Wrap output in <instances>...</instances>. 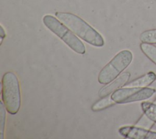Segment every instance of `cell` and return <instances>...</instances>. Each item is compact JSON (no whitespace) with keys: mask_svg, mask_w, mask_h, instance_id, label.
I'll use <instances>...</instances> for the list:
<instances>
[{"mask_svg":"<svg viewBox=\"0 0 156 139\" xmlns=\"http://www.w3.org/2000/svg\"><path fill=\"white\" fill-rule=\"evenodd\" d=\"M115 103V101L112 99L111 96H108L102 97L101 100H98L91 107V110L94 111H99L104 110L108 107L113 105Z\"/></svg>","mask_w":156,"mask_h":139,"instance_id":"11","label":"cell"},{"mask_svg":"<svg viewBox=\"0 0 156 139\" xmlns=\"http://www.w3.org/2000/svg\"><path fill=\"white\" fill-rule=\"evenodd\" d=\"M5 107L2 101L1 102V108H0V138L2 139L4 138V132L5 128Z\"/></svg>","mask_w":156,"mask_h":139,"instance_id":"13","label":"cell"},{"mask_svg":"<svg viewBox=\"0 0 156 139\" xmlns=\"http://www.w3.org/2000/svg\"><path fill=\"white\" fill-rule=\"evenodd\" d=\"M141 107L143 113L156 123V103L146 101L141 103Z\"/></svg>","mask_w":156,"mask_h":139,"instance_id":"10","label":"cell"},{"mask_svg":"<svg viewBox=\"0 0 156 139\" xmlns=\"http://www.w3.org/2000/svg\"><path fill=\"white\" fill-rule=\"evenodd\" d=\"M0 36H1V43L2 42L3 39L5 37V32L3 28V27L1 25V31H0Z\"/></svg>","mask_w":156,"mask_h":139,"instance_id":"15","label":"cell"},{"mask_svg":"<svg viewBox=\"0 0 156 139\" xmlns=\"http://www.w3.org/2000/svg\"><path fill=\"white\" fill-rule=\"evenodd\" d=\"M43 23L72 50L78 54H85L86 50L83 42L57 18L51 15H46L43 18Z\"/></svg>","mask_w":156,"mask_h":139,"instance_id":"2","label":"cell"},{"mask_svg":"<svg viewBox=\"0 0 156 139\" xmlns=\"http://www.w3.org/2000/svg\"><path fill=\"white\" fill-rule=\"evenodd\" d=\"M140 47L143 54L156 65V46L154 44L142 42Z\"/></svg>","mask_w":156,"mask_h":139,"instance_id":"9","label":"cell"},{"mask_svg":"<svg viewBox=\"0 0 156 139\" xmlns=\"http://www.w3.org/2000/svg\"><path fill=\"white\" fill-rule=\"evenodd\" d=\"M153 102H154V103H156V99L154 100V101Z\"/></svg>","mask_w":156,"mask_h":139,"instance_id":"16","label":"cell"},{"mask_svg":"<svg viewBox=\"0 0 156 139\" xmlns=\"http://www.w3.org/2000/svg\"><path fill=\"white\" fill-rule=\"evenodd\" d=\"M156 80V74L154 72H149L146 74L131 81L124 87L146 88L150 86Z\"/></svg>","mask_w":156,"mask_h":139,"instance_id":"8","label":"cell"},{"mask_svg":"<svg viewBox=\"0 0 156 139\" xmlns=\"http://www.w3.org/2000/svg\"><path fill=\"white\" fill-rule=\"evenodd\" d=\"M154 122L150 119L145 114L141 116V117L136 123V126H139L147 129H150L154 126Z\"/></svg>","mask_w":156,"mask_h":139,"instance_id":"14","label":"cell"},{"mask_svg":"<svg viewBox=\"0 0 156 139\" xmlns=\"http://www.w3.org/2000/svg\"><path fill=\"white\" fill-rule=\"evenodd\" d=\"M130 77V73L129 72H125L121 75H119L108 85L102 88L99 91V96L100 97H104L108 96L112 92H115L121 87L124 86L129 80Z\"/></svg>","mask_w":156,"mask_h":139,"instance_id":"7","label":"cell"},{"mask_svg":"<svg viewBox=\"0 0 156 139\" xmlns=\"http://www.w3.org/2000/svg\"><path fill=\"white\" fill-rule=\"evenodd\" d=\"M121 135L130 139H156V132L136 126H125L118 130Z\"/></svg>","mask_w":156,"mask_h":139,"instance_id":"6","label":"cell"},{"mask_svg":"<svg viewBox=\"0 0 156 139\" xmlns=\"http://www.w3.org/2000/svg\"><path fill=\"white\" fill-rule=\"evenodd\" d=\"M55 17L75 35L87 43L101 47L104 45V40L101 34L80 17L65 12H57Z\"/></svg>","mask_w":156,"mask_h":139,"instance_id":"1","label":"cell"},{"mask_svg":"<svg viewBox=\"0 0 156 139\" xmlns=\"http://www.w3.org/2000/svg\"><path fill=\"white\" fill-rule=\"evenodd\" d=\"M133 54L128 50L118 53L100 71L98 80L100 84L107 85L117 78L132 62Z\"/></svg>","mask_w":156,"mask_h":139,"instance_id":"4","label":"cell"},{"mask_svg":"<svg viewBox=\"0 0 156 139\" xmlns=\"http://www.w3.org/2000/svg\"><path fill=\"white\" fill-rule=\"evenodd\" d=\"M2 100L6 110L11 115L18 113L21 106V91L17 76L7 72L2 78Z\"/></svg>","mask_w":156,"mask_h":139,"instance_id":"3","label":"cell"},{"mask_svg":"<svg viewBox=\"0 0 156 139\" xmlns=\"http://www.w3.org/2000/svg\"><path fill=\"white\" fill-rule=\"evenodd\" d=\"M155 92V89L148 87H124L113 92L111 97L115 103H129L147 100L151 97Z\"/></svg>","mask_w":156,"mask_h":139,"instance_id":"5","label":"cell"},{"mask_svg":"<svg viewBox=\"0 0 156 139\" xmlns=\"http://www.w3.org/2000/svg\"><path fill=\"white\" fill-rule=\"evenodd\" d=\"M140 40L141 42L156 44V29L143 31L140 36Z\"/></svg>","mask_w":156,"mask_h":139,"instance_id":"12","label":"cell"}]
</instances>
